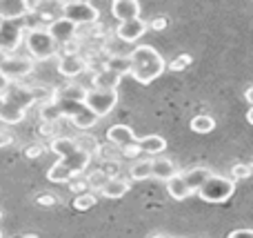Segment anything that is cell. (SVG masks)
I'll return each mask as SVG.
<instances>
[{
  "label": "cell",
  "mask_w": 253,
  "mask_h": 238,
  "mask_svg": "<svg viewBox=\"0 0 253 238\" xmlns=\"http://www.w3.org/2000/svg\"><path fill=\"white\" fill-rule=\"evenodd\" d=\"M53 125H56V123H42V125H40V134H42V136H47V138H53Z\"/></svg>",
  "instance_id": "36"
},
{
  "label": "cell",
  "mask_w": 253,
  "mask_h": 238,
  "mask_svg": "<svg viewBox=\"0 0 253 238\" xmlns=\"http://www.w3.org/2000/svg\"><path fill=\"white\" fill-rule=\"evenodd\" d=\"M25 45L31 53V60H49L58 53V45L44 27H29L25 31Z\"/></svg>",
  "instance_id": "4"
},
{
  "label": "cell",
  "mask_w": 253,
  "mask_h": 238,
  "mask_svg": "<svg viewBox=\"0 0 253 238\" xmlns=\"http://www.w3.org/2000/svg\"><path fill=\"white\" fill-rule=\"evenodd\" d=\"M251 174H253V167L249 163H236L231 167V181H245V178H251Z\"/></svg>",
  "instance_id": "28"
},
{
  "label": "cell",
  "mask_w": 253,
  "mask_h": 238,
  "mask_svg": "<svg viewBox=\"0 0 253 238\" xmlns=\"http://www.w3.org/2000/svg\"><path fill=\"white\" fill-rule=\"evenodd\" d=\"M84 92L87 89L80 87V85H65V87H58L56 92H51V98H58V100H83Z\"/></svg>",
  "instance_id": "21"
},
{
  "label": "cell",
  "mask_w": 253,
  "mask_h": 238,
  "mask_svg": "<svg viewBox=\"0 0 253 238\" xmlns=\"http://www.w3.org/2000/svg\"><path fill=\"white\" fill-rule=\"evenodd\" d=\"M13 238H38V236H34V234H22V236H13Z\"/></svg>",
  "instance_id": "42"
},
{
  "label": "cell",
  "mask_w": 253,
  "mask_h": 238,
  "mask_svg": "<svg viewBox=\"0 0 253 238\" xmlns=\"http://www.w3.org/2000/svg\"><path fill=\"white\" fill-rule=\"evenodd\" d=\"M196 194L200 196L205 203H227V200L236 194V181H231L229 176L211 174L200 185V190H198Z\"/></svg>",
  "instance_id": "3"
},
{
  "label": "cell",
  "mask_w": 253,
  "mask_h": 238,
  "mask_svg": "<svg viewBox=\"0 0 253 238\" xmlns=\"http://www.w3.org/2000/svg\"><path fill=\"white\" fill-rule=\"evenodd\" d=\"M247 120L253 123V107H249V111H247Z\"/></svg>",
  "instance_id": "41"
},
{
  "label": "cell",
  "mask_w": 253,
  "mask_h": 238,
  "mask_svg": "<svg viewBox=\"0 0 253 238\" xmlns=\"http://www.w3.org/2000/svg\"><path fill=\"white\" fill-rule=\"evenodd\" d=\"M34 71V60L31 58H22V56H11L9 53L2 62H0V74L11 83V80H20L25 76H29Z\"/></svg>",
  "instance_id": "8"
},
{
  "label": "cell",
  "mask_w": 253,
  "mask_h": 238,
  "mask_svg": "<svg viewBox=\"0 0 253 238\" xmlns=\"http://www.w3.org/2000/svg\"><path fill=\"white\" fill-rule=\"evenodd\" d=\"M13 143V136L9 132H0V147H7Z\"/></svg>",
  "instance_id": "37"
},
{
  "label": "cell",
  "mask_w": 253,
  "mask_h": 238,
  "mask_svg": "<svg viewBox=\"0 0 253 238\" xmlns=\"http://www.w3.org/2000/svg\"><path fill=\"white\" fill-rule=\"evenodd\" d=\"M167 191H169V196L173 200H184V198H189L191 196V191H189V187H187V183H184V178H182V174H175L173 178H169L167 181Z\"/></svg>",
  "instance_id": "19"
},
{
  "label": "cell",
  "mask_w": 253,
  "mask_h": 238,
  "mask_svg": "<svg viewBox=\"0 0 253 238\" xmlns=\"http://www.w3.org/2000/svg\"><path fill=\"white\" fill-rule=\"evenodd\" d=\"M67 185H69V190L74 191L76 196H78V194H84V191H89L87 181H69V183H67Z\"/></svg>",
  "instance_id": "33"
},
{
  "label": "cell",
  "mask_w": 253,
  "mask_h": 238,
  "mask_svg": "<svg viewBox=\"0 0 253 238\" xmlns=\"http://www.w3.org/2000/svg\"><path fill=\"white\" fill-rule=\"evenodd\" d=\"M123 154H125V156H131V158H133V156H138V154H140V149H138V145H129V147H125V149H123Z\"/></svg>",
  "instance_id": "38"
},
{
  "label": "cell",
  "mask_w": 253,
  "mask_h": 238,
  "mask_svg": "<svg viewBox=\"0 0 253 238\" xmlns=\"http://www.w3.org/2000/svg\"><path fill=\"white\" fill-rule=\"evenodd\" d=\"M47 178H49V183H60V185H67L69 181H74V174H71V169L67 167V165H62L60 160H58L56 165L49 167Z\"/></svg>",
  "instance_id": "23"
},
{
  "label": "cell",
  "mask_w": 253,
  "mask_h": 238,
  "mask_svg": "<svg viewBox=\"0 0 253 238\" xmlns=\"http://www.w3.org/2000/svg\"><path fill=\"white\" fill-rule=\"evenodd\" d=\"M36 203L40 205V207H53V205L58 203V198L53 194H47V191H44V194H38V198H36Z\"/></svg>",
  "instance_id": "32"
},
{
  "label": "cell",
  "mask_w": 253,
  "mask_h": 238,
  "mask_svg": "<svg viewBox=\"0 0 253 238\" xmlns=\"http://www.w3.org/2000/svg\"><path fill=\"white\" fill-rule=\"evenodd\" d=\"M178 165L173 163L171 158H153L151 160V178H156V181H169V178H173L175 174H178Z\"/></svg>",
  "instance_id": "14"
},
{
  "label": "cell",
  "mask_w": 253,
  "mask_h": 238,
  "mask_svg": "<svg viewBox=\"0 0 253 238\" xmlns=\"http://www.w3.org/2000/svg\"><path fill=\"white\" fill-rule=\"evenodd\" d=\"M180 174H182V178H184V183H187L189 191H191V194H196V191L200 190V185L213 172H211L209 167H191V169H187V172H180Z\"/></svg>",
  "instance_id": "17"
},
{
  "label": "cell",
  "mask_w": 253,
  "mask_h": 238,
  "mask_svg": "<svg viewBox=\"0 0 253 238\" xmlns=\"http://www.w3.org/2000/svg\"><path fill=\"white\" fill-rule=\"evenodd\" d=\"M129 174L133 181H147V178H151V160H138V163H133Z\"/></svg>",
  "instance_id": "25"
},
{
  "label": "cell",
  "mask_w": 253,
  "mask_h": 238,
  "mask_svg": "<svg viewBox=\"0 0 253 238\" xmlns=\"http://www.w3.org/2000/svg\"><path fill=\"white\" fill-rule=\"evenodd\" d=\"M100 172L105 174L107 178H116V176H118V172H120V163L116 158L114 160H102Z\"/></svg>",
  "instance_id": "30"
},
{
  "label": "cell",
  "mask_w": 253,
  "mask_h": 238,
  "mask_svg": "<svg viewBox=\"0 0 253 238\" xmlns=\"http://www.w3.org/2000/svg\"><path fill=\"white\" fill-rule=\"evenodd\" d=\"M0 238H2V232H0Z\"/></svg>",
  "instance_id": "46"
},
{
  "label": "cell",
  "mask_w": 253,
  "mask_h": 238,
  "mask_svg": "<svg viewBox=\"0 0 253 238\" xmlns=\"http://www.w3.org/2000/svg\"><path fill=\"white\" fill-rule=\"evenodd\" d=\"M51 100H53V105H56V109L60 111V118L62 116L69 118L78 129L96 127L98 118L87 109V107H84L83 100H58V98H51Z\"/></svg>",
  "instance_id": "5"
},
{
  "label": "cell",
  "mask_w": 253,
  "mask_h": 238,
  "mask_svg": "<svg viewBox=\"0 0 253 238\" xmlns=\"http://www.w3.org/2000/svg\"><path fill=\"white\" fill-rule=\"evenodd\" d=\"M107 141L109 145L118 147V149H125L129 145H135L138 143V136L133 134V129L129 125H114V127L107 129Z\"/></svg>",
  "instance_id": "12"
},
{
  "label": "cell",
  "mask_w": 253,
  "mask_h": 238,
  "mask_svg": "<svg viewBox=\"0 0 253 238\" xmlns=\"http://www.w3.org/2000/svg\"><path fill=\"white\" fill-rule=\"evenodd\" d=\"M84 107L96 116L98 120L105 118L107 114L114 111V107L118 105V92L111 89V92H102V89H87L84 92V98H83Z\"/></svg>",
  "instance_id": "6"
},
{
  "label": "cell",
  "mask_w": 253,
  "mask_h": 238,
  "mask_svg": "<svg viewBox=\"0 0 253 238\" xmlns=\"http://www.w3.org/2000/svg\"><path fill=\"white\" fill-rule=\"evenodd\" d=\"M135 145H138L140 154H151V156H158L167 149V141L162 136H158V134H149L144 138H138Z\"/></svg>",
  "instance_id": "18"
},
{
  "label": "cell",
  "mask_w": 253,
  "mask_h": 238,
  "mask_svg": "<svg viewBox=\"0 0 253 238\" xmlns=\"http://www.w3.org/2000/svg\"><path fill=\"white\" fill-rule=\"evenodd\" d=\"M111 13L120 22L133 20V18H140V2H135V0H116L111 4Z\"/></svg>",
  "instance_id": "13"
},
{
  "label": "cell",
  "mask_w": 253,
  "mask_h": 238,
  "mask_svg": "<svg viewBox=\"0 0 253 238\" xmlns=\"http://www.w3.org/2000/svg\"><path fill=\"white\" fill-rule=\"evenodd\" d=\"M9 85H11V83H9V80L4 78L2 74H0V96H2V94L7 92V89H9Z\"/></svg>",
  "instance_id": "39"
},
{
  "label": "cell",
  "mask_w": 253,
  "mask_h": 238,
  "mask_svg": "<svg viewBox=\"0 0 253 238\" xmlns=\"http://www.w3.org/2000/svg\"><path fill=\"white\" fill-rule=\"evenodd\" d=\"M120 80H123V76L116 74V71H109V69L96 71V74L91 76L93 89H102V92H111V89H116L120 85Z\"/></svg>",
  "instance_id": "15"
},
{
  "label": "cell",
  "mask_w": 253,
  "mask_h": 238,
  "mask_svg": "<svg viewBox=\"0 0 253 238\" xmlns=\"http://www.w3.org/2000/svg\"><path fill=\"white\" fill-rule=\"evenodd\" d=\"M229 238H253V232L249 230V227H242V230L229 232Z\"/></svg>",
  "instance_id": "35"
},
{
  "label": "cell",
  "mask_w": 253,
  "mask_h": 238,
  "mask_svg": "<svg viewBox=\"0 0 253 238\" xmlns=\"http://www.w3.org/2000/svg\"><path fill=\"white\" fill-rule=\"evenodd\" d=\"M44 29H47V34L51 36L53 43H56L58 47L78 38V27H76L74 22H69V20H65V18H60V16H58L53 22H49Z\"/></svg>",
  "instance_id": "9"
},
{
  "label": "cell",
  "mask_w": 253,
  "mask_h": 238,
  "mask_svg": "<svg viewBox=\"0 0 253 238\" xmlns=\"http://www.w3.org/2000/svg\"><path fill=\"white\" fill-rule=\"evenodd\" d=\"M151 238H173V236H165V234H153Z\"/></svg>",
  "instance_id": "43"
},
{
  "label": "cell",
  "mask_w": 253,
  "mask_h": 238,
  "mask_svg": "<svg viewBox=\"0 0 253 238\" xmlns=\"http://www.w3.org/2000/svg\"><path fill=\"white\" fill-rule=\"evenodd\" d=\"M102 67L125 76V74H129V56H125V53H111V56H107L102 60Z\"/></svg>",
  "instance_id": "20"
},
{
  "label": "cell",
  "mask_w": 253,
  "mask_h": 238,
  "mask_svg": "<svg viewBox=\"0 0 253 238\" xmlns=\"http://www.w3.org/2000/svg\"><path fill=\"white\" fill-rule=\"evenodd\" d=\"M129 190H131V183L126 181V178L116 176V178H109V181L102 185V190L98 191V194L105 196V198H123Z\"/></svg>",
  "instance_id": "16"
},
{
  "label": "cell",
  "mask_w": 253,
  "mask_h": 238,
  "mask_svg": "<svg viewBox=\"0 0 253 238\" xmlns=\"http://www.w3.org/2000/svg\"><path fill=\"white\" fill-rule=\"evenodd\" d=\"M96 203H98V196L93 194V191H84V194H78L74 198V209H78V212H87V209H91Z\"/></svg>",
  "instance_id": "26"
},
{
  "label": "cell",
  "mask_w": 253,
  "mask_h": 238,
  "mask_svg": "<svg viewBox=\"0 0 253 238\" xmlns=\"http://www.w3.org/2000/svg\"><path fill=\"white\" fill-rule=\"evenodd\" d=\"M215 129V120L209 114H200L191 118V132L196 134H211Z\"/></svg>",
  "instance_id": "24"
},
{
  "label": "cell",
  "mask_w": 253,
  "mask_h": 238,
  "mask_svg": "<svg viewBox=\"0 0 253 238\" xmlns=\"http://www.w3.org/2000/svg\"><path fill=\"white\" fill-rule=\"evenodd\" d=\"M0 221H2V212H0Z\"/></svg>",
  "instance_id": "45"
},
{
  "label": "cell",
  "mask_w": 253,
  "mask_h": 238,
  "mask_svg": "<svg viewBox=\"0 0 253 238\" xmlns=\"http://www.w3.org/2000/svg\"><path fill=\"white\" fill-rule=\"evenodd\" d=\"M191 62H193V58L189 56V53H180V56H175L173 60H171L169 65L165 67V69H169V71H182V69H187Z\"/></svg>",
  "instance_id": "29"
},
{
  "label": "cell",
  "mask_w": 253,
  "mask_h": 238,
  "mask_svg": "<svg viewBox=\"0 0 253 238\" xmlns=\"http://www.w3.org/2000/svg\"><path fill=\"white\" fill-rule=\"evenodd\" d=\"M9 56V53H4V51H0V62H2L4 60V58H7Z\"/></svg>",
  "instance_id": "44"
},
{
  "label": "cell",
  "mask_w": 253,
  "mask_h": 238,
  "mask_svg": "<svg viewBox=\"0 0 253 238\" xmlns=\"http://www.w3.org/2000/svg\"><path fill=\"white\" fill-rule=\"evenodd\" d=\"M87 58L83 53H60V60H58V71H60L65 78H76L83 71H87Z\"/></svg>",
  "instance_id": "10"
},
{
  "label": "cell",
  "mask_w": 253,
  "mask_h": 238,
  "mask_svg": "<svg viewBox=\"0 0 253 238\" xmlns=\"http://www.w3.org/2000/svg\"><path fill=\"white\" fill-rule=\"evenodd\" d=\"M76 141L74 138H67V136H53L51 143H49V149L53 151V154H58L60 158H65V156H69L71 151L76 149Z\"/></svg>",
  "instance_id": "22"
},
{
  "label": "cell",
  "mask_w": 253,
  "mask_h": 238,
  "mask_svg": "<svg viewBox=\"0 0 253 238\" xmlns=\"http://www.w3.org/2000/svg\"><path fill=\"white\" fill-rule=\"evenodd\" d=\"M84 181H87V187H89V191H93V194H98V191L102 190V185H105V183L109 181V178H107L105 174L100 172V169H96V172H91V174H89L87 178H84Z\"/></svg>",
  "instance_id": "27"
},
{
  "label": "cell",
  "mask_w": 253,
  "mask_h": 238,
  "mask_svg": "<svg viewBox=\"0 0 253 238\" xmlns=\"http://www.w3.org/2000/svg\"><path fill=\"white\" fill-rule=\"evenodd\" d=\"M144 31H147V22H144L142 18H133V20L120 22V25L116 27V36H118L123 43H138L144 36Z\"/></svg>",
  "instance_id": "11"
},
{
  "label": "cell",
  "mask_w": 253,
  "mask_h": 238,
  "mask_svg": "<svg viewBox=\"0 0 253 238\" xmlns=\"http://www.w3.org/2000/svg\"><path fill=\"white\" fill-rule=\"evenodd\" d=\"M165 67H167L165 58L151 45H138L129 53V74L142 85L153 83L158 76H162Z\"/></svg>",
  "instance_id": "2"
},
{
  "label": "cell",
  "mask_w": 253,
  "mask_h": 238,
  "mask_svg": "<svg viewBox=\"0 0 253 238\" xmlns=\"http://www.w3.org/2000/svg\"><path fill=\"white\" fill-rule=\"evenodd\" d=\"M38 100L40 94L36 92V87H22V85L11 83L7 92L0 96V120L7 125L22 123L27 109Z\"/></svg>",
  "instance_id": "1"
},
{
  "label": "cell",
  "mask_w": 253,
  "mask_h": 238,
  "mask_svg": "<svg viewBox=\"0 0 253 238\" xmlns=\"http://www.w3.org/2000/svg\"><path fill=\"white\" fill-rule=\"evenodd\" d=\"M167 25H169V18L167 16H153V20L147 25V29H153V31H162V29H167Z\"/></svg>",
  "instance_id": "31"
},
{
  "label": "cell",
  "mask_w": 253,
  "mask_h": 238,
  "mask_svg": "<svg viewBox=\"0 0 253 238\" xmlns=\"http://www.w3.org/2000/svg\"><path fill=\"white\" fill-rule=\"evenodd\" d=\"M60 18H65V20L74 22L76 27H80V25H91V22H98L100 11H98L91 2L71 0V2H62L60 4Z\"/></svg>",
  "instance_id": "7"
},
{
  "label": "cell",
  "mask_w": 253,
  "mask_h": 238,
  "mask_svg": "<svg viewBox=\"0 0 253 238\" xmlns=\"http://www.w3.org/2000/svg\"><path fill=\"white\" fill-rule=\"evenodd\" d=\"M27 158H40V156L44 154V147L40 145V143H36V145H31V147H27Z\"/></svg>",
  "instance_id": "34"
},
{
  "label": "cell",
  "mask_w": 253,
  "mask_h": 238,
  "mask_svg": "<svg viewBox=\"0 0 253 238\" xmlns=\"http://www.w3.org/2000/svg\"><path fill=\"white\" fill-rule=\"evenodd\" d=\"M245 98H247V102H249V105H253V85H249V87H247Z\"/></svg>",
  "instance_id": "40"
}]
</instances>
